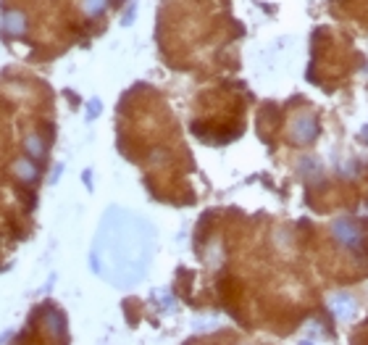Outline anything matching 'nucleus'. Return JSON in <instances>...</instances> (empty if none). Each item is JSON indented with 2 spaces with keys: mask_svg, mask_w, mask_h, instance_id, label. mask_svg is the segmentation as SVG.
<instances>
[{
  "mask_svg": "<svg viewBox=\"0 0 368 345\" xmlns=\"http://www.w3.org/2000/svg\"><path fill=\"white\" fill-rule=\"evenodd\" d=\"M363 137H366V142H368V130H366V132H363Z\"/></svg>",
  "mask_w": 368,
  "mask_h": 345,
  "instance_id": "1a4fd4ad",
  "label": "nucleus"
},
{
  "mask_svg": "<svg viewBox=\"0 0 368 345\" xmlns=\"http://www.w3.org/2000/svg\"><path fill=\"white\" fill-rule=\"evenodd\" d=\"M3 30L8 32V34H24V30H27V19H24V13H19V11L6 13V19H3Z\"/></svg>",
  "mask_w": 368,
  "mask_h": 345,
  "instance_id": "7ed1b4c3",
  "label": "nucleus"
},
{
  "mask_svg": "<svg viewBox=\"0 0 368 345\" xmlns=\"http://www.w3.org/2000/svg\"><path fill=\"white\" fill-rule=\"evenodd\" d=\"M289 137L292 142H313L319 137V119L313 113H300L289 124Z\"/></svg>",
  "mask_w": 368,
  "mask_h": 345,
  "instance_id": "f257e3e1",
  "label": "nucleus"
},
{
  "mask_svg": "<svg viewBox=\"0 0 368 345\" xmlns=\"http://www.w3.org/2000/svg\"><path fill=\"white\" fill-rule=\"evenodd\" d=\"M334 240H337L339 245H345V248H350V251H358L360 245H363V230H360L358 222H350V219H339L337 224H334Z\"/></svg>",
  "mask_w": 368,
  "mask_h": 345,
  "instance_id": "f03ea898",
  "label": "nucleus"
},
{
  "mask_svg": "<svg viewBox=\"0 0 368 345\" xmlns=\"http://www.w3.org/2000/svg\"><path fill=\"white\" fill-rule=\"evenodd\" d=\"M106 3H108V0H82V11H84L87 16H98V13H103Z\"/></svg>",
  "mask_w": 368,
  "mask_h": 345,
  "instance_id": "0eeeda50",
  "label": "nucleus"
},
{
  "mask_svg": "<svg viewBox=\"0 0 368 345\" xmlns=\"http://www.w3.org/2000/svg\"><path fill=\"white\" fill-rule=\"evenodd\" d=\"M16 174H19L24 182H34L37 180V166L32 161H19L16 163Z\"/></svg>",
  "mask_w": 368,
  "mask_h": 345,
  "instance_id": "39448f33",
  "label": "nucleus"
},
{
  "mask_svg": "<svg viewBox=\"0 0 368 345\" xmlns=\"http://www.w3.org/2000/svg\"><path fill=\"white\" fill-rule=\"evenodd\" d=\"M45 322H48V330H53L56 335H58V340H63V330H66V319H63V314H61L58 308H50L45 311Z\"/></svg>",
  "mask_w": 368,
  "mask_h": 345,
  "instance_id": "20e7f679",
  "label": "nucleus"
},
{
  "mask_svg": "<svg viewBox=\"0 0 368 345\" xmlns=\"http://www.w3.org/2000/svg\"><path fill=\"white\" fill-rule=\"evenodd\" d=\"M27 151H30L34 158H42V153H45V145H42V140L37 137V134H32L30 140H27Z\"/></svg>",
  "mask_w": 368,
  "mask_h": 345,
  "instance_id": "6e6552de",
  "label": "nucleus"
},
{
  "mask_svg": "<svg viewBox=\"0 0 368 345\" xmlns=\"http://www.w3.org/2000/svg\"><path fill=\"white\" fill-rule=\"evenodd\" d=\"M331 308H334V314L337 316H350L353 314V301H350L348 295H339L331 301Z\"/></svg>",
  "mask_w": 368,
  "mask_h": 345,
  "instance_id": "423d86ee",
  "label": "nucleus"
}]
</instances>
